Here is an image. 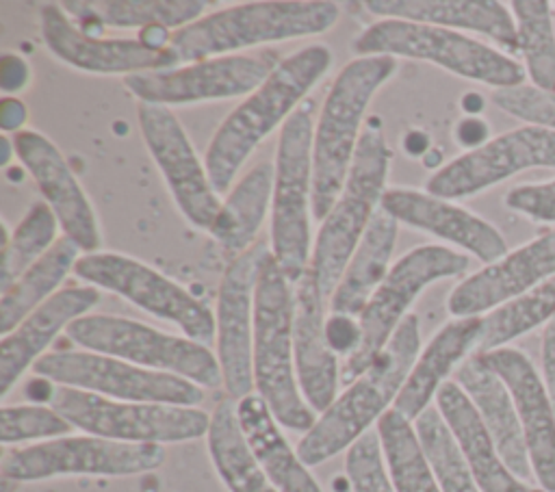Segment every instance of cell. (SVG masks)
<instances>
[{
  "mask_svg": "<svg viewBox=\"0 0 555 492\" xmlns=\"http://www.w3.org/2000/svg\"><path fill=\"white\" fill-rule=\"evenodd\" d=\"M338 15V4L330 0L238 2L173 30L169 50L178 65L230 56L262 43L321 35Z\"/></svg>",
  "mask_w": 555,
  "mask_h": 492,
  "instance_id": "obj_3",
  "label": "cell"
},
{
  "mask_svg": "<svg viewBox=\"0 0 555 492\" xmlns=\"http://www.w3.org/2000/svg\"><path fill=\"white\" fill-rule=\"evenodd\" d=\"M375 431L397 492H442L412 420L392 407L379 418Z\"/></svg>",
  "mask_w": 555,
  "mask_h": 492,
  "instance_id": "obj_36",
  "label": "cell"
},
{
  "mask_svg": "<svg viewBox=\"0 0 555 492\" xmlns=\"http://www.w3.org/2000/svg\"><path fill=\"white\" fill-rule=\"evenodd\" d=\"M236 418L251 455L280 492H323L258 392L236 401Z\"/></svg>",
  "mask_w": 555,
  "mask_h": 492,
  "instance_id": "obj_30",
  "label": "cell"
},
{
  "mask_svg": "<svg viewBox=\"0 0 555 492\" xmlns=\"http://www.w3.org/2000/svg\"><path fill=\"white\" fill-rule=\"evenodd\" d=\"M280 61L273 54H230L160 72L126 76V89L147 104L176 106L243 98L258 89Z\"/></svg>",
  "mask_w": 555,
  "mask_h": 492,
  "instance_id": "obj_16",
  "label": "cell"
},
{
  "mask_svg": "<svg viewBox=\"0 0 555 492\" xmlns=\"http://www.w3.org/2000/svg\"><path fill=\"white\" fill-rule=\"evenodd\" d=\"M312 104H301L282 126L273 160L271 197V254L297 284L310 269V215H312Z\"/></svg>",
  "mask_w": 555,
  "mask_h": 492,
  "instance_id": "obj_8",
  "label": "cell"
},
{
  "mask_svg": "<svg viewBox=\"0 0 555 492\" xmlns=\"http://www.w3.org/2000/svg\"><path fill=\"white\" fill-rule=\"evenodd\" d=\"M397 228L399 223L384 208L375 212L327 301V312L356 319L362 314L392 267L390 258L397 243Z\"/></svg>",
  "mask_w": 555,
  "mask_h": 492,
  "instance_id": "obj_31",
  "label": "cell"
},
{
  "mask_svg": "<svg viewBox=\"0 0 555 492\" xmlns=\"http://www.w3.org/2000/svg\"><path fill=\"white\" fill-rule=\"evenodd\" d=\"M50 405L74 429L117 442H186L204 438L210 427V414L202 407L117 401L67 386L50 388Z\"/></svg>",
  "mask_w": 555,
  "mask_h": 492,
  "instance_id": "obj_11",
  "label": "cell"
},
{
  "mask_svg": "<svg viewBox=\"0 0 555 492\" xmlns=\"http://www.w3.org/2000/svg\"><path fill=\"white\" fill-rule=\"evenodd\" d=\"M165 462L163 444L117 442L91 433L61 436L2 453V479L13 483L54 477H128L156 470Z\"/></svg>",
  "mask_w": 555,
  "mask_h": 492,
  "instance_id": "obj_12",
  "label": "cell"
},
{
  "mask_svg": "<svg viewBox=\"0 0 555 492\" xmlns=\"http://www.w3.org/2000/svg\"><path fill=\"white\" fill-rule=\"evenodd\" d=\"M137 117L145 147L160 169L178 210L197 230H210L223 202L180 119L169 106L147 102H139Z\"/></svg>",
  "mask_w": 555,
  "mask_h": 492,
  "instance_id": "obj_18",
  "label": "cell"
},
{
  "mask_svg": "<svg viewBox=\"0 0 555 492\" xmlns=\"http://www.w3.org/2000/svg\"><path fill=\"white\" fill-rule=\"evenodd\" d=\"M418 353L421 325L418 316L410 312L373 364L360 377L349 381L332 405L317 414L314 425L301 436L297 453L304 464L319 466L369 433L371 427L392 410Z\"/></svg>",
  "mask_w": 555,
  "mask_h": 492,
  "instance_id": "obj_2",
  "label": "cell"
},
{
  "mask_svg": "<svg viewBox=\"0 0 555 492\" xmlns=\"http://www.w3.org/2000/svg\"><path fill=\"white\" fill-rule=\"evenodd\" d=\"M345 472L351 492H397L386 468L377 431L364 433L347 449Z\"/></svg>",
  "mask_w": 555,
  "mask_h": 492,
  "instance_id": "obj_42",
  "label": "cell"
},
{
  "mask_svg": "<svg viewBox=\"0 0 555 492\" xmlns=\"http://www.w3.org/2000/svg\"><path fill=\"white\" fill-rule=\"evenodd\" d=\"M327 301L310 269L295 284V371L301 397L321 414L338 397L340 364L325 336Z\"/></svg>",
  "mask_w": 555,
  "mask_h": 492,
  "instance_id": "obj_25",
  "label": "cell"
},
{
  "mask_svg": "<svg viewBox=\"0 0 555 492\" xmlns=\"http://www.w3.org/2000/svg\"><path fill=\"white\" fill-rule=\"evenodd\" d=\"M26 117H28V111L20 98H4L0 102V128L4 134H9V132L17 134V132L26 130L24 128Z\"/></svg>",
  "mask_w": 555,
  "mask_h": 492,
  "instance_id": "obj_48",
  "label": "cell"
},
{
  "mask_svg": "<svg viewBox=\"0 0 555 492\" xmlns=\"http://www.w3.org/2000/svg\"><path fill=\"white\" fill-rule=\"evenodd\" d=\"M382 208L397 221L460 247L490 264L509 251L503 234L468 208L427 191L388 189Z\"/></svg>",
  "mask_w": 555,
  "mask_h": 492,
  "instance_id": "obj_23",
  "label": "cell"
},
{
  "mask_svg": "<svg viewBox=\"0 0 555 492\" xmlns=\"http://www.w3.org/2000/svg\"><path fill=\"white\" fill-rule=\"evenodd\" d=\"M273 176L271 163L254 165L228 193L221 204L210 236L234 258L247 251L262 228L267 212L271 215L273 197Z\"/></svg>",
  "mask_w": 555,
  "mask_h": 492,
  "instance_id": "obj_32",
  "label": "cell"
},
{
  "mask_svg": "<svg viewBox=\"0 0 555 492\" xmlns=\"http://www.w3.org/2000/svg\"><path fill=\"white\" fill-rule=\"evenodd\" d=\"M61 230L56 215L46 202H35L22 221L9 232L2 221V267H0V288L7 290L26 269H30L43 254H48Z\"/></svg>",
  "mask_w": 555,
  "mask_h": 492,
  "instance_id": "obj_39",
  "label": "cell"
},
{
  "mask_svg": "<svg viewBox=\"0 0 555 492\" xmlns=\"http://www.w3.org/2000/svg\"><path fill=\"white\" fill-rule=\"evenodd\" d=\"M436 410L455 438L481 492H544L518 479L503 462L492 436L479 418L473 401L455 379H449L436 394Z\"/></svg>",
  "mask_w": 555,
  "mask_h": 492,
  "instance_id": "obj_28",
  "label": "cell"
},
{
  "mask_svg": "<svg viewBox=\"0 0 555 492\" xmlns=\"http://www.w3.org/2000/svg\"><path fill=\"white\" fill-rule=\"evenodd\" d=\"M516 22V52L531 85L555 93V28L553 2L514 0L507 4Z\"/></svg>",
  "mask_w": 555,
  "mask_h": 492,
  "instance_id": "obj_37",
  "label": "cell"
},
{
  "mask_svg": "<svg viewBox=\"0 0 555 492\" xmlns=\"http://www.w3.org/2000/svg\"><path fill=\"white\" fill-rule=\"evenodd\" d=\"M555 319V275L483 316V332L475 353L507 347L512 340L548 325Z\"/></svg>",
  "mask_w": 555,
  "mask_h": 492,
  "instance_id": "obj_38",
  "label": "cell"
},
{
  "mask_svg": "<svg viewBox=\"0 0 555 492\" xmlns=\"http://www.w3.org/2000/svg\"><path fill=\"white\" fill-rule=\"evenodd\" d=\"M100 301L95 286H69L54 293L48 301L35 308L13 332L0 342V397L4 399L22 375L43 358L52 340L67 327L87 316Z\"/></svg>",
  "mask_w": 555,
  "mask_h": 492,
  "instance_id": "obj_24",
  "label": "cell"
},
{
  "mask_svg": "<svg viewBox=\"0 0 555 492\" xmlns=\"http://www.w3.org/2000/svg\"><path fill=\"white\" fill-rule=\"evenodd\" d=\"M507 386L529 451L533 481L544 492H555V407L535 364L516 347L477 353Z\"/></svg>",
  "mask_w": 555,
  "mask_h": 492,
  "instance_id": "obj_21",
  "label": "cell"
},
{
  "mask_svg": "<svg viewBox=\"0 0 555 492\" xmlns=\"http://www.w3.org/2000/svg\"><path fill=\"white\" fill-rule=\"evenodd\" d=\"M13 145L15 156L56 215L63 236L72 238L85 254L98 251L102 245L98 215L61 150L37 130L17 132Z\"/></svg>",
  "mask_w": 555,
  "mask_h": 492,
  "instance_id": "obj_22",
  "label": "cell"
},
{
  "mask_svg": "<svg viewBox=\"0 0 555 492\" xmlns=\"http://www.w3.org/2000/svg\"><path fill=\"white\" fill-rule=\"evenodd\" d=\"M397 59L356 56L332 80L312 137V217L323 221L349 176L360 128L375 91L395 74Z\"/></svg>",
  "mask_w": 555,
  "mask_h": 492,
  "instance_id": "obj_4",
  "label": "cell"
},
{
  "mask_svg": "<svg viewBox=\"0 0 555 492\" xmlns=\"http://www.w3.org/2000/svg\"><path fill=\"white\" fill-rule=\"evenodd\" d=\"M76 277L89 286L115 293L141 310L173 323L182 336L210 345L217 334L212 310L184 286L154 267L117 251H93L78 258Z\"/></svg>",
  "mask_w": 555,
  "mask_h": 492,
  "instance_id": "obj_13",
  "label": "cell"
},
{
  "mask_svg": "<svg viewBox=\"0 0 555 492\" xmlns=\"http://www.w3.org/2000/svg\"><path fill=\"white\" fill-rule=\"evenodd\" d=\"M468 264L470 260L466 254L438 243L418 245L392 262L388 275L358 316L362 329L360 347L343 362L340 381H353L373 364L390 342L401 321L410 314V306L429 284L457 277L468 269Z\"/></svg>",
  "mask_w": 555,
  "mask_h": 492,
  "instance_id": "obj_10",
  "label": "cell"
},
{
  "mask_svg": "<svg viewBox=\"0 0 555 492\" xmlns=\"http://www.w3.org/2000/svg\"><path fill=\"white\" fill-rule=\"evenodd\" d=\"M65 334L87 351L113 355L150 371L171 373L202 388L223 386L217 353L208 345L156 329L134 319L87 314L74 321Z\"/></svg>",
  "mask_w": 555,
  "mask_h": 492,
  "instance_id": "obj_9",
  "label": "cell"
},
{
  "mask_svg": "<svg viewBox=\"0 0 555 492\" xmlns=\"http://www.w3.org/2000/svg\"><path fill=\"white\" fill-rule=\"evenodd\" d=\"M46 48L69 67L89 74H141L178 67L169 46L150 48L141 39H104L76 26L59 2L41 7Z\"/></svg>",
  "mask_w": 555,
  "mask_h": 492,
  "instance_id": "obj_20",
  "label": "cell"
},
{
  "mask_svg": "<svg viewBox=\"0 0 555 492\" xmlns=\"http://www.w3.org/2000/svg\"><path fill=\"white\" fill-rule=\"evenodd\" d=\"M366 9L382 20H405L477 33L505 52H516V22L499 0H369Z\"/></svg>",
  "mask_w": 555,
  "mask_h": 492,
  "instance_id": "obj_27",
  "label": "cell"
},
{
  "mask_svg": "<svg viewBox=\"0 0 555 492\" xmlns=\"http://www.w3.org/2000/svg\"><path fill=\"white\" fill-rule=\"evenodd\" d=\"M505 206L533 223L555 225V178L535 184H520L507 191Z\"/></svg>",
  "mask_w": 555,
  "mask_h": 492,
  "instance_id": "obj_44",
  "label": "cell"
},
{
  "mask_svg": "<svg viewBox=\"0 0 555 492\" xmlns=\"http://www.w3.org/2000/svg\"><path fill=\"white\" fill-rule=\"evenodd\" d=\"M553 4H555V2H553Z\"/></svg>",
  "mask_w": 555,
  "mask_h": 492,
  "instance_id": "obj_50",
  "label": "cell"
},
{
  "mask_svg": "<svg viewBox=\"0 0 555 492\" xmlns=\"http://www.w3.org/2000/svg\"><path fill=\"white\" fill-rule=\"evenodd\" d=\"M353 50L358 56L386 54L425 61L494 91L525 85L527 78L522 63L494 46L466 33L405 20H379L366 26L353 39Z\"/></svg>",
  "mask_w": 555,
  "mask_h": 492,
  "instance_id": "obj_7",
  "label": "cell"
},
{
  "mask_svg": "<svg viewBox=\"0 0 555 492\" xmlns=\"http://www.w3.org/2000/svg\"><path fill=\"white\" fill-rule=\"evenodd\" d=\"M414 429L442 492H481L470 466L466 464L436 405L427 407L414 420Z\"/></svg>",
  "mask_w": 555,
  "mask_h": 492,
  "instance_id": "obj_40",
  "label": "cell"
},
{
  "mask_svg": "<svg viewBox=\"0 0 555 492\" xmlns=\"http://www.w3.org/2000/svg\"><path fill=\"white\" fill-rule=\"evenodd\" d=\"M555 275V225L464 277L449 295L453 319L486 316Z\"/></svg>",
  "mask_w": 555,
  "mask_h": 492,
  "instance_id": "obj_19",
  "label": "cell"
},
{
  "mask_svg": "<svg viewBox=\"0 0 555 492\" xmlns=\"http://www.w3.org/2000/svg\"><path fill=\"white\" fill-rule=\"evenodd\" d=\"M481 332L483 316H462L444 323L421 349L392 407L414 423L427 407H431V401H436V394L449 381V375L477 351Z\"/></svg>",
  "mask_w": 555,
  "mask_h": 492,
  "instance_id": "obj_26",
  "label": "cell"
},
{
  "mask_svg": "<svg viewBox=\"0 0 555 492\" xmlns=\"http://www.w3.org/2000/svg\"><path fill=\"white\" fill-rule=\"evenodd\" d=\"M332 50L310 43L280 59L267 80L241 100L215 130L204 165L217 193L230 191L251 152L299 108V102L332 67Z\"/></svg>",
  "mask_w": 555,
  "mask_h": 492,
  "instance_id": "obj_1",
  "label": "cell"
},
{
  "mask_svg": "<svg viewBox=\"0 0 555 492\" xmlns=\"http://www.w3.org/2000/svg\"><path fill=\"white\" fill-rule=\"evenodd\" d=\"M325 336L327 342L332 347V351L338 358H349L356 353V349L360 347V338H362V329H360V321L356 316L349 314H336V312H327L325 319Z\"/></svg>",
  "mask_w": 555,
  "mask_h": 492,
  "instance_id": "obj_45",
  "label": "cell"
},
{
  "mask_svg": "<svg viewBox=\"0 0 555 492\" xmlns=\"http://www.w3.org/2000/svg\"><path fill=\"white\" fill-rule=\"evenodd\" d=\"M455 381L473 401L507 468L522 481L533 479L525 433L503 379L473 353L455 371Z\"/></svg>",
  "mask_w": 555,
  "mask_h": 492,
  "instance_id": "obj_29",
  "label": "cell"
},
{
  "mask_svg": "<svg viewBox=\"0 0 555 492\" xmlns=\"http://www.w3.org/2000/svg\"><path fill=\"white\" fill-rule=\"evenodd\" d=\"M30 80V67L28 63L17 54H2L0 59V87L4 93H17L22 91Z\"/></svg>",
  "mask_w": 555,
  "mask_h": 492,
  "instance_id": "obj_46",
  "label": "cell"
},
{
  "mask_svg": "<svg viewBox=\"0 0 555 492\" xmlns=\"http://www.w3.org/2000/svg\"><path fill=\"white\" fill-rule=\"evenodd\" d=\"M69 420L52 405L20 403L0 407V442L4 449L24 442H46L72 433Z\"/></svg>",
  "mask_w": 555,
  "mask_h": 492,
  "instance_id": "obj_41",
  "label": "cell"
},
{
  "mask_svg": "<svg viewBox=\"0 0 555 492\" xmlns=\"http://www.w3.org/2000/svg\"><path fill=\"white\" fill-rule=\"evenodd\" d=\"M206 446L228 492H280L251 455L236 418V401L223 399L210 412Z\"/></svg>",
  "mask_w": 555,
  "mask_h": 492,
  "instance_id": "obj_34",
  "label": "cell"
},
{
  "mask_svg": "<svg viewBox=\"0 0 555 492\" xmlns=\"http://www.w3.org/2000/svg\"><path fill=\"white\" fill-rule=\"evenodd\" d=\"M544 167L555 169V132L522 124L436 169L425 191L453 202L477 195L527 169Z\"/></svg>",
  "mask_w": 555,
  "mask_h": 492,
  "instance_id": "obj_15",
  "label": "cell"
},
{
  "mask_svg": "<svg viewBox=\"0 0 555 492\" xmlns=\"http://www.w3.org/2000/svg\"><path fill=\"white\" fill-rule=\"evenodd\" d=\"M269 254L271 245L258 238L247 251L230 260L219 282L215 312V353L221 366L223 388L234 401L256 390L251 366L254 299L256 284Z\"/></svg>",
  "mask_w": 555,
  "mask_h": 492,
  "instance_id": "obj_17",
  "label": "cell"
},
{
  "mask_svg": "<svg viewBox=\"0 0 555 492\" xmlns=\"http://www.w3.org/2000/svg\"><path fill=\"white\" fill-rule=\"evenodd\" d=\"M11 156H15V145H13V141H11L7 134H2V156H0V165L7 167L9 160H11Z\"/></svg>",
  "mask_w": 555,
  "mask_h": 492,
  "instance_id": "obj_49",
  "label": "cell"
},
{
  "mask_svg": "<svg viewBox=\"0 0 555 492\" xmlns=\"http://www.w3.org/2000/svg\"><path fill=\"white\" fill-rule=\"evenodd\" d=\"M69 17L93 26L113 28H182L204 17V0H87L61 2Z\"/></svg>",
  "mask_w": 555,
  "mask_h": 492,
  "instance_id": "obj_33",
  "label": "cell"
},
{
  "mask_svg": "<svg viewBox=\"0 0 555 492\" xmlns=\"http://www.w3.org/2000/svg\"><path fill=\"white\" fill-rule=\"evenodd\" d=\"M540 362H542L540 375H542V381L551 397V403L555 407V319L548 325H544L542 345H540Z\"/></svg>",
  "mask_w": 555,
  "mask_h": 492,
  "instance_id": "obj_47",
  "label": "cell"
},
{
  "mask_svg": "<svg viewBox=\"0 0 555 492\" xmlns=\"http://www.w3.org/2000/svg\"><path fill=\"white\" fill-rule=\"evenodd\" d=\"M33 371L52 384L87 390L117 401L186 407H199L204 401V388L184 377L150 371L87 349L48 351L35 362Z\"/></svg>",
  "mask_w": 555,
  "mask_h": 492,
  "instance_id": "obj_14",
  "label": "cell"
},
{
  "mask_svg": "<svg viewBox=\"0 0 555 492\" xmlns=\"http://www.w3.org/2000/svg\"><path fill=\"white\" fill-rule=\"evenodd\" d=\"M82 249L67 236H61L54 247L26 269L0 297V334L13 332L35 308L59 293L63 280L74 271Z\"/></svg>",
  "mask_w": 555,
  "mask_h": 492,
  "instance_id": "obj_35",
  "label": "cell"
},
{
  "mask_svg": "<svg viewBox=\"0 0 555 492\" xmlns=\"http://www.w3.org/2000/svg\"><path fill=\"white\" fill-rule=\"evenodd\" d=\"M254 388L271 407L278 423L306 433L317 412L306 403L295 371V284L273 254L267 256L254 299L251 338Z\"/></svg>",
  "mask_w": 555,
  "mask_h": 492,
  "instance_id": "obj_5",
  "label": "cell"
},
{
  "mask_svg": "<svg viewBox=\"0 0 555 492\" xmlns=\"http://www.w3.org/2000/svg\"><path fill=\"white\" fill-rule=\"evenodd\" d=\"M492 102L503 113L520 119L527 126H538L555 132V93L533 85H518L492 91Z\"/></svg>",
  "mask_w": 555,
  "mask_h": 492,
  "instance_id": "obj_43",
  "label": "cell"
},
{
  "mask_svg": "<svg viewBox=\"0 0 555 492\" xmlns=\"http://www.w3.org/2000/svg\"><path fill=\"white\" fill-rule=\"evenodd\" d=\"M388 169L390 147L382 126L371 124L360 137L345 186L321 221L312 245L310 273L325 301H330L360 238L382 208Z\"/></svg>",
  "mask_w": 555,
  "mask_h": 492,
  "instance_id": "obj_6",
  "label": "cell"
}]
</instances>
